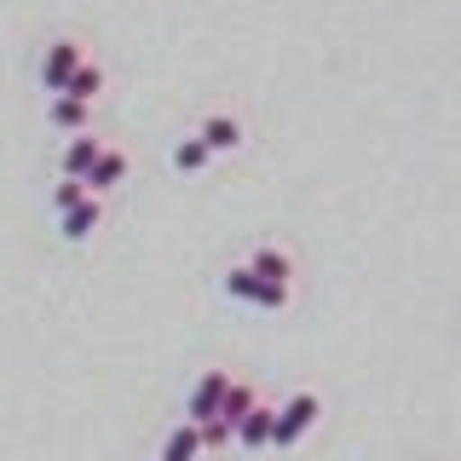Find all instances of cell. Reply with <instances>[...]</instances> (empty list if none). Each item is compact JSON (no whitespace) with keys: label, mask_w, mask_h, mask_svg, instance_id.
Listing matches in <instances>:
<instances>
[{"label":"cell","mask_w":461,"mask_h":461,"mask_svg":"<svg viewBox=\"0 0 461 461\" xmlns=\"http://www.w3.org/2000/svg\"><path fill=\"white\" fill-rule=\"evenodd\" d=\"M202 444H208V450H225V444H237V427L230 421H202Z\"/></svg>","instance_id":"17"},{"label":"cell","mask_w":461,"mask_h":461,"mask_svg":"<svg viewBox=\"0 0 461 461\" xmlns=\"http://www.w3.org/2000/svg\"><path fill=\"white\" fill-rule=\"evenodd\" d=\"M271 427H277V403H266V398H259L254 410L237 421V450H249V456L271 450Z\"/></svg>","instance_id":"8"},{"label":"cell","mask_w":461,"mask_h":461,"mask_svg":"<svg viewBox=\"0 0 461 461\" xmlns=\"http://www.w3.org/2000/svg\"><path fill=\"white\" fill-rule=\"evenodd\" d=\"M249 266L259 271L266 283H294L300 277V266H294V254L283 249V242H259V249L249 254Z\"/></svg>","instance_id":"12"},{"label":"cell","mask_w":461,"mask_h":461,"mask_svg":"<svg viewBox=\"0 0 461 461\" xmlns=\"http://www.w3.org/2000/svg\"><path fill=\"white\" fill-rule=\"evenodd\" d=\"M104 144H110V139H98V133H76L64 150H58V173H64V179H86V173H93V162L104 156Z\"/></svg>","instance_id":"9"},{"label":"cell","mask_w":461,"mask_h":461,"mask_svg":"<svg viewBox=\"0 0 461 461\" xmlns=\"http://www.w3.org/2000/svg\"><path fill=\"white\" fill-rule=\"evenodd\" d=\"M225 300H237V306H254V312H288L294 306V283H266L249 259H237V266H225Z\"/></svg>","instance_id":"1"},{"label":"cell","mask_w":461,"mask_h":461,"mask_svg":"<svg viewBox=\"0 0 461 461\" xmlns=\"http://www.w3.org/2000/svg\"><path fill=\"white\" fill-rule=\"evenodd\" d=\"M150 461H162V456H150Z\"/></svg>","instance_id":"18"},{"label":"cell","mask_w":461,"mask_h":461,"mask_svg":"<svg viewBox=\"0 0 461 461\" xmlns=\"http://www.w3.org/2000/svg\"><path fill=\"white\" fill-rule=\"evenodd\" d=\"M104 64H98V58H86V64L76 69V81H69V93H76V98H86V104H98V93H104Z\"/></svg>","instance_id":"15"},{"label":"cell","mask_w":461,"mask_h":461,"mask_svg":"<svg viewBox=\"0 0 461 461\" xmlns=\"http://www.w3.org/2000/svg\"><path fill=\"white\" fill-rule=\"evenodd\" d=\"M98 225H104V196H86V202H76L69 213H58V230H64V242H93Z\"/></svg>","instance_id":"11"},{"label":"cell","mask_w":461,"mask_h":461,"mask_svg":"<svg viewBox=\"0 0 461 461\" xmlns=\"http://www.w3.org/2000/svg\"><path fill=\"white\" fill-rule=\"evenodd\" d=\"M86 41L81 35H52L47 47H41V64H35V81H41V93L58 98V93H69V81H76V69L86 64Z\"/></svg>","instance_id":"2"},{"label":"cell","mask_w":461,"mask_h":461,"mask_svg":"<svg viewBox=\"0 0 461 461\" xmlns=\"http://www.w3.org/2000/svg\"><path fill=\"white\" fill-rule=\"evenodd\" d=\"M167 162H173V173H179V179H196V173H208V167H213V150H208V139H202L196 127H191V133L173 139Z\"/></svg>","instance_id":"10"},{"label":"cell","mask_w":461,"mask_h":461,"mask_svg":"<svg viewBox=\"0 0 461 461\" xmlns=\"http://www.w3.org/2000/svg\"><path fill=\"white\" fill-rule=\"evenodd\" d=\"M47 127H52V133H64V139L93 133V104L76 98V93H58V98H47Z\"/></svg>","instance_id":"7"},{"label":"cell","mask_w":461,"mask_h":461,"mask_svg":"<svg viewBox=\"0 0 461 461\" xmlns=\"http://www.w3.org/2000/svg\"><path fill=\"white\" fill-rule=\"evenodd\" d=\"M254 403H259V386L254 381H230V393H225V403H220V415H213V421H230V427H237Z\"/></svg>","instance_id":"14"},{"label":"cell","mask_w":461,"mask_h":461,"mask_svg":"<svg viewBox=\"0 0 461 461\" xmlns=\"http://www.w3.org/2000/svg\"><path fill=\"white\" fill-rule=\"evenodd\" d=\"M202 456H208V444H202V427H196V421L167 427V438H162V461H202Z\"/></svg>","instance_id":"13"},{"label":"cell","mask_w":461,"mask_h":461,"mask_svg":"<svg viewBox=\"0 0 461 461\" xmlns=\"http://www.w3.org/2000/svg\"><path fill=\"white\" fill-rule=\"evenodd\" d=\"M93 191H86V179H64V173H58V185H52V208L58 213H69L76 208V202H86Z\"/></svg>","instance_id":"16"},{"label":"cell","mask_w":461,"mask_h":461,"mask_svg":"<svg viewBox=\"0 0 461 461\" xmlns=\"http://www.w3.org/2000/svg\"><path fill=\"white\" fill-rule=\"evenodd\" d=\"M127 179H133V150H127V144H104V156H98L93 173H86V191L110 196V191H122Z\"/></svg>","instance_id":"6"},{"label":"cell","mask_w":461,"mask_h":461,"mask_svg":"<svg viewBox=\"0 0 461 461\" xmlns=\"http://www.w3.org/2000/svg\"><path fill=\"white\" fill-rule=\"evenodd\" d=\"M323 421V398L312 393V386H300V393H288L277 403V427H271V450H294L306 432Z\"/></svg>","instance_id":"3"},{"label":"cell","mask_w":461,"mask_h":461,"mask_svg":"<svg viewBox=\"0 0 461 461\" xmlns=\"http://www.w3.org/2000/svg\"><path fill=\"white\" fill-rule=\"evenodd\" d=\"M230 381H237L230 369H202L196 386L185 393V421H196V427L213 421V415H220V403H225V393H230Z\"/></svg>","instance_id":"4"},{"label":"cell","mask_w":461,"mask_h":461,"mask_svg":"<svg viewBox=\"0 0 461 461\" xmlns=\"http://www.w3.org/2000/svg\"><path fill=\"white\" fill-rule=\"evenodd\" d=\"M196 133L208 139L213 156H237L242 144H249V122H242L237 110H208V115L196 122Z\"/></svg>","instance_id":"5"}]
</instances>
